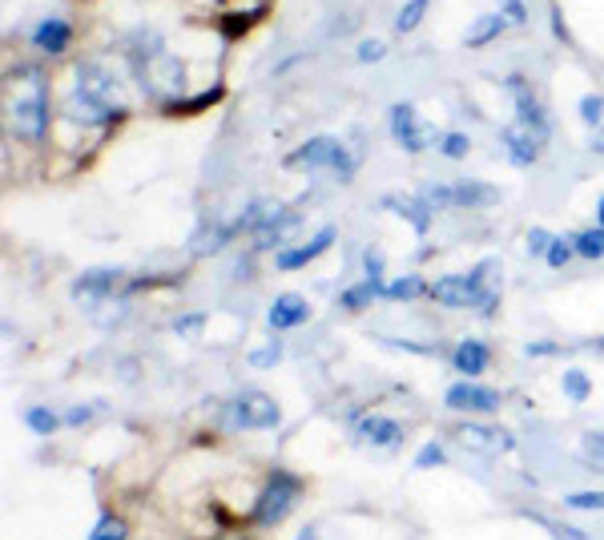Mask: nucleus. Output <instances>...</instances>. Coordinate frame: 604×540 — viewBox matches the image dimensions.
<instances>
[{"instance_id": "412c9836", "label": "nucleus", "mask_w": 604, "mask_h": 540, "mask_svg": "<svg viewBox=\"0 0 604 540\" xmlns=\"http://www.w3.org/2000/svg\"><path fill=\"white\" fill-rule=\"evenodd\" d=\"M423 291H427L423 279H419V275H407V279L387 283V287H383V299H391V303H411V299H419Z\"/></svg>"}, {"instance_id": "9b49d317", "label": "nucleus", "mask_w": 604, "mask_h": 540, "mask_svg": "<svg viewBox=\"0 0 604 540\" xmlns=\"http://www.w3.org/2000/svg\"><path fill=\"white\" fill-rule=\"evenodd\" d=\"M536 142H540L536 129H528L524 121H516V125L504 129V150H508V158H512L516 166H532V162L540 158V146H536Z\"/></svg>"}, {"instance_id": "20e7f679", "label": "nucleus", "mask_w": 604, "mask_h": 540, "mask_svg": "<svg viewBox=\"0 0 604 540\" xmlns=\"http://www.w3.org/2000/svg\"><path fill=\"white\" fill-rule=\"evenodd\" d=\"M423 202L431 210H447V206H456V210H484V206L496 202V190L484 186V182H451V186H427Z\"/></svg>"}, {"instance_id": "cd10ccee", "label": "nucleus", "mask_w": 604, "mask_h": 540, "mask_svg": "<svg viewBox=\"0 0 604 540\" xmlns=\"http://www.w3.org/2000/svg\"><path fill=\"white\" fill-rule=\"evenodd\" d=\"M568 508H580V512H604V492H572L564 496Z\"/></svg>"}, {"instance_id": "b1692460", "label": "nucleus", "mask_w": 604, "mask_h": 540, "mask_svg": "<svg viewBox=\"0 0 604 540\" xmlns=\"http://www.w3.org/2000/svg\"><path fill=\"white\" fill-rule=\"evenodd\" d=\"M375 295H383V287H379V283H367V279H363L359 287L343 291V307H347V311H363V307H367V303H371Z\"/></svg>"}, {"instance_id": "e433bc0d", "label": "nucleus", "mask_w": 604, "mask_h": 540, "mask_svg": "<svg viewBox=\"0 0 604 540\" xmlns=\"http://www.w3.org/2000/svg\"><path fill=\"white\" fill-rule=\"evenodd\" d=\"M548 246H552V234L536 226V230L528 234V254H548Z\"/></svg>"}, {"instance_id": "c03bdc74", "label": "nucleus", "mask_w": 604, "mask_h": 540, "mask_svg": "<svg viewBox=\"0 0 604 540\" xmlns=\"http://www.w3.org/2000/svg\"><path fill=\"white\" fill-rule=\"evenodd\" d=\"M298 540H319V532H315V528H302V532H298Z\"/></svg>"}, {"instance_id": "dca6fc26", "label": "nucleus", "mask_w": 604, "mask_h": 540, "mask_svg": "<svg viewBox=\"0 0 604 540\" xmlns=\"http://www.w3.org/2000/svg\"><path fill=\"white\" fill-rule=\"evenodd\" d=\"M331 238H335V230L327 226V230H319L311 242H302V246H294V250H282V254H278V270H298V266H307L311 258H319V254L331 246Z\"/></svg>"}, {"instance_id": "4be33fe9", "label": "nucleus", "mask_w": 604, "mask_h": 540, "mask_svg": "<svg viewBox=\"0 0 604 540\" xmlns=\"http://www.w3.org/2000/svg\"><path fill=\"white\" fill-rule=\"evenodd\" d=\"M560 387H564V399H572V403H584V399H588V391H592L588 375H584V371H576V367H568V371H564Z\"/></svg>"}, {"instance_id": "aec40b11", "label": "nucleus", "mask_w": 604, "mask_h": 540, "mask_svg": "<svg viewBox=\"0 0 604 540\" xmlns=\"http://www.w3.org/2000/svg\"><path fill=\"white\" fill-rule=\"evenodd\" d=\"M504 13H488V17H480L476 25H472V33H468V49H484L492 37H500L504 33Z\"/></svg>"}, {"instance_id": "5701e85b", "label": "nucleus", "mask_w": 604, "mask_h": 540, "mask_svg": "<svg viewBox=\"0 0 604 540\" xmlns=\"http://www.w3.org/2000/svg\"><path fill=\"white\" fill-rule=\"evenodd\" d=\"M572 246H576V254H580V258H604V226L576 234V238H572Z\"/></svg>"}, {"instance_id": "58836bf2", "label": "nucleus", "mask_w": 604, "mask_h": 540, "mask_svg": "<svg viewBox=\"0 0 604 540\" xmlns=\"http://www.w3.org/2000/svg\"><path fill=\"white\" fill-rule=\"evenodd\" d=\"M274 359H278V343H270V347H262V351H254V355H250V363H254V367H270Z\"/></svg>"}, {"instance_id": "7ed1b4c3", "label": "nucleus", "mask_w": 604, "mask_h": 540, "mask_svg": "<svg viewBox=\"0 0 604 540\" xmlns=\"http://www.w3.org/2000/svg\"><path fill=\"white\" fill-rule=\"evenodd\" d=\"M141 81H145V89L154 93V97H178L182 93V61L166 49V45H158V41H149V53L141 57Z\"/></svg>"}, {"instance_id": "2f4dec72", "label": "nucleus", "mask_w": 604, "mask_h": 540, "mask_svg": "<svg viewBox=\"0 0 604 540\" xmlns=\"http://www.w3.org/2000/svg\"><path fill=\"white\" fill-rule=\"evenodd\" d=\"M222 97V89H206V93H198L194 101H174L170 109H186V113H198V109H206L210 101H218Z\"/></svg>"}, {"instance_id": "bb28decb", "label": "nucleus", "mask_w": 604, "mask_h": 540, "mask_svg": "<svg viewBox=\"0 0 604 540\" xmlns=\"http://www.w3.org/2000/svg\"><path fill=\"white\" fill-rule=\"evenodd\" d=\"M125 536H129V528H125L117 516H101L97 528L89 532V540H125Z\"/></svg>"}, {"instance_id": "6ab92c4d", "label": "nucleus", "mask_w": 604, "mask_h": 540, "mask_svg": "<svg viewBox=\"0 0 604 540\" xmlns=\"http://www.w3.org/2000/svg\"><path fill=\"white\" fill-rule=\"evenodd\" d=\"M383 206L387 210H395V214H403L411 226H415V234H427V226H431V206L419 198H383Z\"/></svg>"}, {"instance_id": "79ce46f5", "label": "nucleus", "mask_w": 604, "mask_h": 540, "mask_svg": "<svg viewBox=\"0 0 604 540\" xmlns=\"http://www.w3.org/2000/svg\"><path fill=\"white\" fill-rule=\"evenodd\" d=\"M592 150H596V154H604V129H600V133H592Z\"/></svg>"}, {"instance_id": "ddd939ff", "label": "nucleus", "mask_w": 604, "mask_h": 540, "mask_svg": "<svg viewBox=\"0 0 604 540\" xmlns=\"http://www.w3.org/2000/svg\"><path fill=\"white\" fill-rule=\"evenodd\" d=\"M69 41H73V29H69V21H61V17H45L37 29H33V45L41 49V53H65L69 49Z\"/></svg>"}, {"instance_id": "4c0bfd02", "label": "nucleus", "mask_w": 604, "mask_h": 540, "mask_svg": "<svg viewBox=\"0 0 604 540\" xmlns=\"http://www.w3.org/2000/svg\"><path fill=\"white\" fill-rule=\"evenodd\" d=\"M383 53H387L383 41H363V45H359V61H379Z\"/></svg>"}, {"instance_id": "a878e982", "label": "nucleus", "mask_w": 604, "mask_h": 540, "mask_svg": "<svg viewBox=\"0 0 604 540\" xmlns=\"http://www.w3.org/2000/svg\"><path fill=\"white\" fill-rule=\"evenodd\" d=\"M423 13H427V0H407L403 13L395 17V29H399V33H411V29L423 21Z\"/></svg>"}, {"instance_id": "4468645a", "label": "nucleus", "mask_w": 604, "mask_h": 540, "mask_svg": "<svg viewBox=\"0 0 604 540\" xmlns=\"http://www.w3.org/2000/svg\"><path fill=\"white\" fill-rule=\"evenodd\" d=\"M403 424H395V420H387V416H367V420H359V440H367V444H375V448H395V444H403Z\"/></svg>"}, {"instance_id": "393cba45", "label": "nucleus", "mask_w": 604, "mask_h": 540, "mask_svg": "<svg viewBox=\"0 0 604 540\" xmlns=\"http://www.w3.org/2000/svg\"><path fill=\"white\" fill-rule=\"evenodd\" d=\"M25 420H29V428H33L37 436H53V432L61 428V416H53L49 408H29Z\"/></svg>"}, {"instance_id": "473e14b6", "label": "nucleus", "mask_w": 604, "mask_h": 540, "mask_svg": "<svg viewBox=\"0 0 604 540\" xmlns=\"http://www.w3.org/2000/svg\"><path fill=\"white\" fill-rule=\"evenodd\" d=\"M572 250H576V246H568L564 238H552V246H548V266H556V270H560V266H568Z\"/></svg>"}, {"instance_id": "c85d7f7f", "label": "nucleus", "mask_w": 604, "mask_h": 540, "mask_svg": "<svg viewBox=\"0 0 604 540\" xmlns=\"http://www.w3.org/2000/svg\"><path fill=\"white\" fill-rule=\"evenodd\" d=\"M580 121L584 125H600L604 121V97H596V93L580 97Z\"/></svg>"}, {"instance_id": "f257e3e1", "label": "nucleus", "mask_w": 604, "mask_h": 540, "mask_svg": "<svg viewBox=\"0 0 604 540\" xmlns=\"http://www.w3.org/2000/svg\"><path fill=\"white\" fill-rule=\"evenodd\" d=\"M129 109V89L125 77L105 69L101 61H85L73 73V97H69V117L81 125H105L117 113Z\"/></svg>"}, {"instance_id": "c9c22d12", "label": "nucleus", "mask_w": 604, "mask_h": 540, "mask_svg": "<svg viewBox=\"0 0 604 540\" xmlns=\"http://www.w3.org/2000/svg\"><path fill=\"white\" fill-rule=\"evenodd\" d=\"M500 9H504V21H512V25H524V21H528L524 0H500Z\"/></svg>"}, {"instance_id": "c756f323", "label": "nucleus", "mask_w": 604, "mask_h": 540, "mask_svg": "<svg viewBox=\"0 0 604 540\" xmlns=\"http://www.w3.org/2000/svg\"><path fill=\"white\" fill-rule=\"evenodd\" d=\"M439 150H443L447 158H468L472 142H468V133H447V138L439 142Z\"/></svg>"}, {"instance_id": "f8f14e48", "label": "nucleus", "mask_w": 604, "mask_h": 540, "mask_svg": "<svg viewBox=\"0 0 604 540\" xmlns=\"http://www.w3.org/2000/svg\"><path fill=\"white\" fill-rule=\"evenodd\" d=\"M266 319H270L274 331H290V327H298V323L311 319V307H307V299H298V295H278V299L270 303Z\"/></svg>"}, {"instance_id": "37998d69", "label": "nucleus", "mask_w": 604, "mask_h": 540, "mask_svg": "<svg viewBox=\"0 0 604 540\" xmlns=\"http://www.w3.org/2000/svg\"><path fill=\"white\" fill-rule=\"evenodd\" d=\"M552 351V343H536V347H528V355H548Z\"/></svg>"}, {"instance_id": "a19ab883", "label": "nucleus", "mask_w": 604, "mask_h": 540, "mask_svg": "<svg viewBox=\"0 0 604 540\" xmlns=\"http://www.w3.org/2000/svg\"><path fill=\"white\" fill-rule=\"evenodd\" d=\"M194 327H202V315H190V319L178 323V331H194Z\"/></svg>"}, {"instance_id": "39448f33", "label": "nucleus", "mask_w": 604, "mask_h": 540, "mask_svg": "<svg viewBox=\"0 0 604 540\" xmlns=\"http://www.w3.org/2000/svg\"><path fill=\"white\" fill-rule=\"evenodd\" d=\"M298 492H302L298 476H290V472H274V476H270V484H266V492L258 496V508H254V524H262V528L278 524V520H282V516H286L290 508H294Z\"/></svg>"}, {"instance_id": "f03ea898", "label": "nucleus", "mask_w": 604, "mask_h": 540, "mask_svg": "<svg viewBox=\"0 0 604 540\" xmlns=\"http://www.w3.org/2000/svg\"><path fill=\"white\" fill-rule=\"evenodd\" d=\"M9 125L25 142H41L49 129V89L33 65H25L9 77Z\"/></svg>"}, {"instance_id": "a211bd4d", "label": "nucleus", "mask_w": 604, "mask_h": 540, "mask_svg": "<svg viewBox=\"0 0 604 540\" xmlns=\"http://www.w3.org/2000/svg\"><path fill=\"white\" fill-rule=\"evenodd\" d=\"M488 359H492V355H488V343H480V339H464V343L456 347V355H451V367L472 379V375H480V371L488 367Z\"/></svg>"}, {"instance_id": "f704fd0d", "label": "nucleus", "mask_w": 604, "mask_h": 540, "mask_svg": "<svg viewBox=\"0 0 604 540\" xmlns=\"http://www.w3.org/2000/svg\"><path fill=\"white\" fill-rule=\"evenodd\" d=\"M363 270H367V283H379V279H383V258H379V250H367ZM379 287H383V283H379Z\"/></svg>"}, {"instance_id": "7c9ffc66", "label": "nucleus", "mask_w": 604, "mask_h": 540, "mask_svg": "<svg viewBox=\"0 0 604 540\" xmlns=\"http://www.w3.org/2000/svg\"><path fill=\"white\" fill-rule=\"evenodd\" d=\"M580 448H584V456H588L596 468H604V436H600V432H588V436L580 440Z\"/></svg>"}, {"instance_id": "1a4fd4ad", "label": "nucleus", "mask_w": 604, "mask_h": 540, "mask_svg": "<svg viewBox=\"0 0 604 540\" xmlns=\"http://www.w3.org/2000/svg\"><path fill=\"white\" fill-rule=\"evenodd\" d=\"M443 399H447L451 412H476V416L500 412V391L480 387V383H472V379H464V383H456V387H447Z\"/></svg>"}, {"instance_id": "423d86ee", "label": "nucleus", "mask_w": 604, "mask_h": 540, "mask_svg": "<svg viewBox=\"0 0 604 540\" xmlns=\"http://www.w3.org/2000/svg\"><path fill=\"white\" fill-rule=\"evenodd\" d=\"M391 138L407 150V154H423V150H431L439 138H435V125H427L419 113H415V105H407V101H399L395 109H391Z\"/></svg>"}, {"instance_id": "72a5a7b5", "label": "nucleus", "mask_w": 604, "mask_h": 540, "mask_svg": "<svg viewBox=\"0 0 604 540\" xmlns=\"http://www.w3.org/2000/svg\"><path fill=\"white\" fill-rule=\"evenodd\" d=\"M443 464V448L439 444H423L415 456V468H439Z\"/></svg>"}, {"instance_id": "ea45409f", "label": "nucleus", "mask_w": 604, "mask_h": 540, "mask_svg": "<svg viewBox=\"0 0 604 540\" xmlns=\"http://www.w3.org/2000/svg\"><path fill=\"white\" fill-rule=\"evenodd\" d=\"M85 420H89V408H69V412H65V424H73V428L85 424Z\"/></svg>"}, {"instance_id": "9d476101", "label": "nucleus", "mask_w": 604, "mask_h": 540, "mask_svg": "<svg viewBox=\"0 0 604 540\" xmlns=\"http://www.w3.org/2000/svg\"><path fill=\"white\" fill-rule=\"evenodd\" d=\"M456 440L468 448V452H484V456H500V452H512L516 440L512 432H500V428H488V424H464L456 432Z\"/></svg>"}, {"instance_id": "a18cd8bd", "label": "nucleus", "mask_w": 604, "mask_h": 540, "mask_svg": "<svg viewBox=\"0 0 604 540\" xmlns=\"http://www.w3.org/2000/svg\"><path fill=\"white\" fill-rule=\"evenodd\" d=\"M596 218H600V226H604V198L596 202Z\"/></svg>"}, {"instance_id": "2eb2a0df", "label": "nucleus", "mask_w": 604, "mask_h": 540, "mask_svg": "<svg viewBox=\"0 0 604 540\" xmlns=\"http://www.w3.org/2000/svg\"><path fill=\"white\" fill-rule=\"evenodd\" d=\"M508 89H512V97H516V113H520V121H524L528 129H536V138L544 142V138H548V121H544V113H540L536 97L528 93V85H524L520 77H512V81H508Z\"/></svg>"}, {"instance_id": "f3484780", "label": "nucleus", "mask_w": 604, "mask_h": 540, "mask_svg": "<svg viewBox=\"0 0 604 540\" xmlns=\"http://www.w3.org/2000/svg\"><path fill=\"white\" fill-rule=\"evenodd\" d=\"M117 283H121V270L101 266V270H89V275H81V279L73 283V295H77V299H105Z\"/></svg>"}, {"instance_id": "6e6552de", "label": "nucleus", "mask_w": 604, "mask_h": 540, "mask_svg": "<svg viewBox=\"0 0 604 540\" xmlns=\"http://www.w3.org/2000/svg\"><path fill=\"white\" fill-rule=\"evenodd\" d=\"M294 162L323 166V170H331V174L343 178V182L355 178V158H351L335 138H315V142H307V146H298V150H294Z\"/></svg>"}, {"instance_id": "0eeeda50", "label": "nucleus", "mask_w": 604, "mask_h": 540, "mask_svg": "<svg viewBox=\"0 0 604 540\" xmlns=\"http://www.w3.org/2000/svg\"><path fill=\"white\" fill-rule=\"evenodd\" d=\"M282 420L278 403L262 391H242L234 403H230V424L234 428H246V432H262V428H274Z\"/></svg>"}]
</instances>
